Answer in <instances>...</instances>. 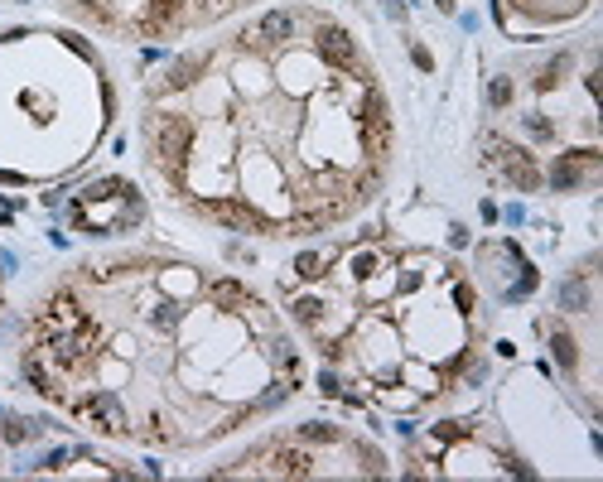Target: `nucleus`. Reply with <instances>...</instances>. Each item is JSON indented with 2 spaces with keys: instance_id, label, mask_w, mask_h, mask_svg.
<instances>
[{
  "instance_id": "obj_2",
  "label": "nucleus",
  "mask_w": 603,
  "mask_h": 482,
  "mask_svg": "<svg viewBox=\"0 0 603 482\" xmlns=\"http://www.w3.org/2000/svg\"><path fill=\"white\" fill-rule=\"evenodd\" d=\"M560 304L565 309H584V304H589V285H584V275H575V280L560 289Z\"/></svg>"
},
{
  "instance_id": "obj_1",
  "label": "nucleus",
  "mask_w": 603,
  "mask_h": 482,
  "mask_svg": "<svg viewBox=\"0 0 603 482\" xmlns=\"http://www.w3.org/2000/svg\"><path fill=\"white\" fill-rule=\"evenodd\" d=\"M208 299L217 309H251V304H256V295H251L237 275H217V280H208Z\"/></svg>"
},
{
  "instance_id": "obj_3",
  "label": "nucleus",
  "mask_w": 603,
  "mask_h": 482,
  "mask_svg": "<svg viewBox=\"0 0 603 482\" xmlns=\"http://www.w3.org/2000/svg\"><path fill=\"white\" fill-rule=\"evenodd\" d=\"M488 101H493V107H507V101H512V82L507 78H493L488 82Z\"/></svg>"
}]
</instances>
